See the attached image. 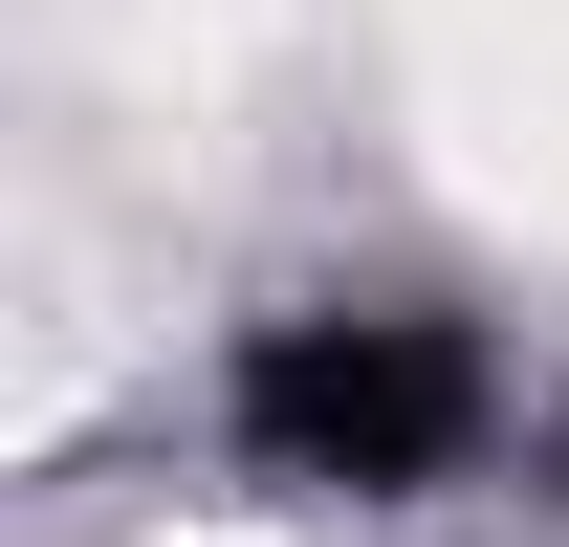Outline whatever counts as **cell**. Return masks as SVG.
I'll return each mask as SVG.
<instances>
[{
  "label": "cell",
  "instance_id": "obj_1",
  "mask_svg": "<svg viewBox=\"0 0 569 547\" xmlns=\"http://www.w3.org/2000/svg\"><path fill=\"white\" fill-rule=\"evenodd\" d=\"M395 44H417L438 153H460L503 219L569 241V0H395Z\"/></svg>",
  "mask_w": 569,
  "mask_h": 547
},
{
  "label": "cell",
  "instance_id": "obj_2",
  "mask_svg": "<svg viewBox=\"0 0 569 547\" xmlns=\"http://www.w3.org/2000/svg\"><path fill=\"white\" fill-rule=\"evenodd\" d=\"M153 547H284V526H153Z\"/></svg>",
  "mask_w": 569,
  "mask_h": 547
}]
</instances>
